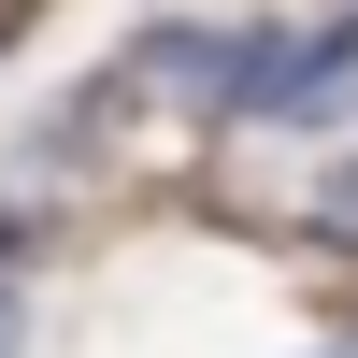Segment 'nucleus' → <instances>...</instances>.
I'll return each instance as SVG.
<instances>
[{
    "label": "nucleus",
    "instance_id": "2",
    "mask_svg": "<svg viewBox=\"0 0 358 358\" xmlns=\"http://www.w3.org/2000/svg\"><path fill=\"white\" fill-rule=\"evenodd\" d=\"M115 115H129V101H115V72H72V86H57V115H43V129H29V187H43V172H86V158H101V143H115Z\"/></svg>",
    "mask_w": 358,
    "mask_h": 358
},
{
    "label": "nucleus",
    "instance_id": "4",
    "mask_svg": "<svg viewBox=\"0 0 358 358\" xmlns=\"http://www.w3.org/2000/svg\"><path fill=\"white\" fill-rule=\"evenodd\" d=\"M315 229H330V244H358V158L330 172V201H315Z\"/></svg>",
    "mask_w": 358,
    "mask_h": 358
},
{
    "label": "nucleus",
    "instance_id": "1",
    "mask_svg": "<svg viewBox=\"0 0 358 358\" xmlns=\"http://www.w3.org/2000/svg\"><path fill=\"white\" fill-rule=\"evenodd\" d=\"M358 86V0L330 29H229V86H215V129H301Z\"/></svg>",
    "mask_w": 358,
    "mask_h": 358
},
{
    "label": "nucleus",
    "instance_id": "3",
    "mask_svg": "<svg viewBox=\"0 0 358 358\" xmlns=\"http://www.w3.org/2000/svg\"><path fill=\"white\" fill-rule=\"evenodd\" d=\"M0 358H29V215H0Z\"/></svg>",
    "mask_w": 358,
    "mask_h": 358
},
{
    "label": "nucleus",
    "instance_id": "5",
    "mask_svg": "<svg viewBox=\"0 0 358 358\" xmlns=\"http://www.w3.org/2000/svg\"><path fill=\"white\" fill-rule=\"evenodd\" d=\"M315 358H358V344H315Z\"/></svg>",
    "mask_w": 358,
    "mask_h": 358
}]
</instances>
